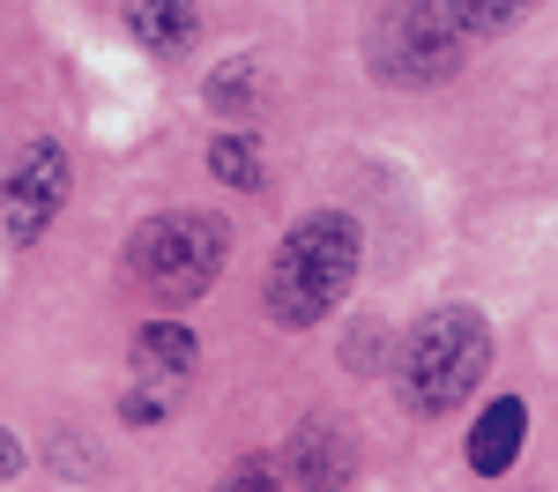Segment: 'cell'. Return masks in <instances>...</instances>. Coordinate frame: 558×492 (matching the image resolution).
<instances>
[{"label": "cell", "instance_id": "1", "mask_svg": "<svg viewBox=\"0 0 558 492\" xmlns=\"http://www.w3.org/2000/svg\"><path fill=\"white\" fill-rule=\"evenodd\" d=\"M357 254H365L357 217H343V209L299 217L276 247V268H268V321L276 328H320L357 284Z\"/></svg>", "mask_w": 558, "mask_h": 492}, {"label": "cell", "instance_id": "2", "mask_svg": "<svg viewBox=\"0 0 558 492\" xmlns=\"http://www.w3.org/2000/svg\"><path fill=\"white\" fill-rule=\"evenodd\" d=\"M492 373V321L476 307H432L395 365V388L410 418H447L476 396V381Z\"/></svg>", "mask_w": 558, "mask_h": 492}, {"label": "cell", "instance_id": "3", "mask_svg": "<svg viewBox=\"0 0 558 492\" xmlns=\"http://www.w3.org/2000/svg\"><path fill=\"white\" fill-rule=\"evenodd\" d=\"M223 262H231V224L209 217V209L142 217L134 239H128V254H120V268L134 276V291L157 299V307H194V299H209Z\"/></svg>", "mask_w": 558, "mask_h": 492}, {"label": "cell", "instance_id": "4", "mask_svg": "<svg viewBox=\"0 0 558 492\" xmlns=\"http://www.w3.org/2000/svg\"><path fill=\"white\" fill-rule=\"evenodd\" d=\"M470 52L454 0H373L365 23V68L395 89H439Z\"/></svg>", "mask_w": 558, "mask_h": 492}, {"label": "cell", "instance_id": "5", "mask_svg": "<svg viewBox=\"0 0 558 492\" xmlns=\"http://www.w3.org/2000/svg\"><path fill=\"white\" fill-rule=\"evenodd\" d=\"M68 187H75V172H68V149H60L52 134H38V142H23L15 172L0 179V224H8V239H15V247H31V239H45V224L60 217Z\"/></svg>", "mask_w": 558, "mask_h": 492}, {"label": "cell", "instance_id": "6", "mask_svg": "<svg viewBox=\"0 0 558 492\" xmlns=\"http://www.w3.org/2000/svg\"><path fill=\"white\" fill-rule=\"evenodd\" d=\"M521 441H529V403L521 396H499V403H484V418L470 425V470L476 478H507L521 463Z\"/></svg>", "mask_w": 558, "mask_h": 492}, {"label": "cell", "instance_id": "7", "mask_svg": "<svg viewBox=\"0 0 558 492\" xmlns=\"http://www.w3.org/2000/svg\"><path fill=\"white\" fill-rule=\"evenodd\" d=\"M194 328H179V321H149L142 336H134V373L142 381H165V388H186V373H194Z\"/></svg>", "mask_w": 558, "mask_h": 492}, {"label": "cell", "instance_id": "8", "mask_svg": "<svg viewBox=\"0 0 558 492\" xmlns=\"http://www.w3.org/2000/svg\"><path fill=\"white\" fill-rule=\"evenodd\" d=\"M128 31L142 38V52L179 60L202 31V15H194V0H128Z\"/></svg>", "mask_w": 558, "mask_h": 492}, {"label": "cell", "instance_id": "9", "mask_svg": "<svg viewBox=\"0 0 558 492\" xmlns=\"http://www.w3.org/2000/svg\"><path fill=\"white\" fill-rule=\"evenodd\" d=\"M350 470H357V455L336 425H299V441H291V478L299 485H350Z\"/></svg>", "mask_w": 558, "mask_h": 492}, {"label": "cell", "instance_id": "10", "mask_svg": "<svg viewBox=\"0 0 558 492\" xmlns=\"http://www.w3.org/2000/svg\"><path fill=\"white\" fill-rule=\"evenodd\" d=\"M209 105L216 112H231V120H246V112H260V52H231L223 68H209Z\"/></svg>", "mask_w": 558, "mask_h": 492}, {"label": "cell", "instance_id": "11", "mask_svg": "<svg viewBox=\"0 0 558 492\" xmlns=\"http://www.w3.org/2000/svg\"><path fill=\"white\" fill-rule=\"evenodd\" d=\"M209 172L223 187H239V194H254L260 187V142L254 134H216L209 142Z\"/></svg>", "mask_w": 558, "mask_h": 492}, {"label": "cell", "instance_id": "12", "mask_svg": "<svg viewBox=\"0 0 558 492\" xmlns=\"http://www.w3.org/2000/svg\"><path fill=\"white\" fill-rule=\"evenodd\" d=\"M536 0H454V15H462V31H470V45L484 38H507L521 15H529Z\"/></svg>", "mask_w": 558, "mask_h": 492}, {"label": "cell", "instance_id": "13", "mask_svg": "<svg viewBox=\"0 0 558 492\" xmlns=\"http://www.w3.org/2000/svg\"><path fill=\"white\" fill-rule=\"evenodd\" d=\"M223 485H231V492H268V485H276V470H268V463H239V470H231V478H223Z\"/></svg>", "mask_w": 558, "mask_h": 492}, {"label": "cell", "instance_id": "14", "mask_svg": "<svg viewBox=\"0 0 558 492\" xmlns=\"http://www.w3.org/2000/svg\"><path fill=\"white\" fill-rule=\"evenodd\" d=\"M8 478H23V441L0 425V485H8Z\"/></svg>", "mask_w": 558, "mask_h": 492}]
</instances>
